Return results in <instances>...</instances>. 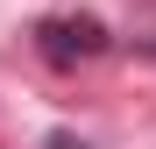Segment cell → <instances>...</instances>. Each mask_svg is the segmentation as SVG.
<instances>
[{"label":"cell","mask_w":156,"mask_h":149,"mask_svg":"<svg viewBox=\"0 0 156 149\" xmlns=\"http://www.w3.org/2000/svg\"><path fill=\"white\" fill-rule=\"evenodd\" d=\"M107 43H114L107 21H92V14H50V21H36V50H43L50 64H85Z\"/></svg>","instance_id":"obj_1"},{"label":"cell","mask_w":156,"mask_h":149,"mask_svg":"<svg viewBox=\"0 0 156 149\" xmlns=\"http://www.w3.org/2000/svg\"><path fill=\"white\" fill-rule=\"evenodd\" d=\"M50 149H85V142H78V135H50Z\"/></svg>","instance_id":"obj_2"}]
</instances>
